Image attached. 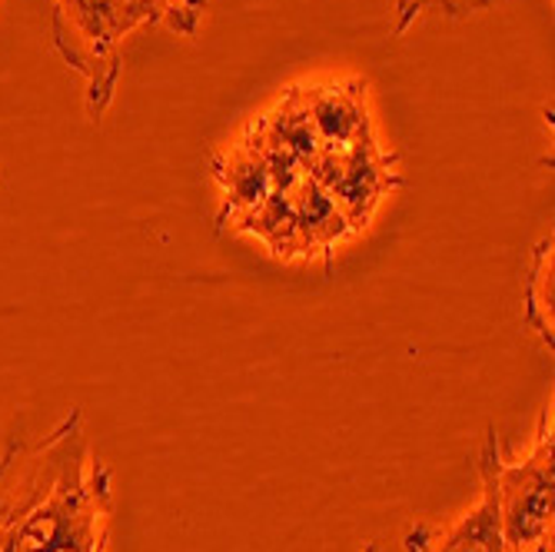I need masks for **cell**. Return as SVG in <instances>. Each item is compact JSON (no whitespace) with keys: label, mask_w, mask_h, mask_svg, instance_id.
Wrapping results in <instances>:
<instances>
[{"label":"cell","mask_w":555,"mask_h":552,"mask_svg":"<svg viewBox=\"0 0 555 552\" xmlns=\"http://www.w3.org/2000/svg\"><path fill=\"white\" fill-rule=\"evenodd\" d=\"M210 170L220 187L217 233L257 236L280 260L330 257L339 240L352 236L313 174L249 124L210 161Z\"/></svg>","instance_id":"6da1fadb"},{"label":"cell","mask_w":555,"mask_h":552,"mask_svg":"<svg viewBox=\"0 0 555 552\" xmlns=\"http://www.w3.org/2000/svg\"><path fill=\"white\" fill-rule=\"evenodd\" d=\"M111 519V470L100 463L93 446H87L17 526L8 552H107Z\"/></svg>","instance_id":"7a4b0ae2"},{"label":"cell","mask_w":555,"mask_h":552,"mask_svg":"<svg viewBox=\"0 0 555 552\" xmlns=\"http://www.w3.org/2000/svg\"><path fill=\"white\" fill-rule=\"evenodd\" d=\"M555 436H552V403L539 413L532 446L522 460L506 463L499 449V436L489 426L479 449V466L492 476L495 506L502 523L506 552H526L548 542L555 532Z\"/></svg>","instance_id":"3957f363"},{"label":"cell","mask_w":555,"mask_h":552,"mask_svg":"<svg viewBox=\"0 0 555 552\" xmlns=\"http://www.w3.org/2000/svg\"><path fill=\"white\" fill-rule=\"evenodd\" d=\"M124 0H54L50 43L61 61L83 77V107L100 124L114 104L120 84V43L133 34Z\"/></svg>","instance_id":"277c9868"},{"label":"cell","mask_w":555,"mask_h":552,"mask_svg":"<svg viewBox=\"0 0 555 552\" xmlns=\"http://www.w3.org/2000/svg\"><path fill=\"white\" fill-rule=\"evenodd\" d=\"M479 479H482L479 503L466 516H460L452 526L416 523L406 532V552H506L492 476L482 466H479Z\"/></svg>","instance_id":"5b68a950"},{"label":"cell","mask_w":555,"mask_h":552,"mask_svg":"<svg viewBox=\"0 0 555 552\" xmlns=\"http://www.w3.org/2000/svg\"><path fill=\"white\" fill-rule=\"evenodd\" d=\"M555 286V243L552 236H542L532 254H529V270L522 283V320L526 326L539 336V343L552 354L555 346V307L552 293Z\"/></svg>","instance_id":"8992f818"},{"label":"cell","mask_w":555,"mask_h":552,"mask_svg":"<svg viewBox=\"0 0 555 552\" xmlns=\"http://www.w3.org/2000/svg\"><path fill=\"white\" fill-rule=\"evenodd\" d=\"M133 27L160 24L177 37H196L210 0H124Z\"/></svg>","instance_id":"52a82bcc"},{"label":"cell","mask_w":555,"mask_h":552,"mask_svg":"<svg viewBox=\"0 0 555 552\" xmlns=\"http://www.w3.org/2000/svg\"><path fill=\"white\" fill-rule=\"evenodd\" d=\"M495 0H396V37L406 34L423 14H442L452 21H466L479 11H489Z\"/></svg>","instance_id":"ba28073f"},{"label":"cell","mask_w":555,"mask_h":552,"mask_svg":"<svg viewBox=\"0 0 555 552\" xmlns=\"http://www.w3.org/2000/svg\"><path fill=\"white\" fill-rule=\"evenodd\" d=\"M526 552H552V539H548V542H539V545H532V549H526Z\"/></svg>","instance_id":"9c48e42d"}]
</instances>
